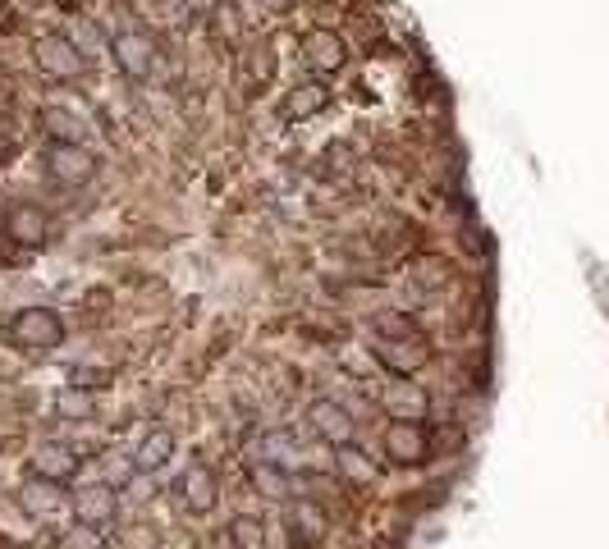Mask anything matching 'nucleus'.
Instances as JSON below:
<instances>
[{"mask_svg":"<svg viewBox=\"0 0 609 549\" xmlns=\"http://www.w3.org/2000/svg\"><path fill=\"white\" fill-rule=\"evenodd\" d=\"M42 165L55 183H65V188H83V183L97 179V156L83 147V142H51L42 151Z\"/></svg>","mask_w":609,"mask_h":549,"instance_id":"4","label":"nucleus"},{"mask_svg":"<svg viewBox=\"0 0 609 549\" xmlns=\"http://www.w3.org/2000/svg\"><path fill=\"white\" fill-rule=\"evenodd\" d=\"M229 536L239 540V549H266V522H261V517L239 513L234 522H229Z\"/></svg>","mask_w":609,"mask_h":549,"instance_id":"28","label":"nucleus"},{"mask_svg":"<svg viewBox=\"0 0 609 549\" xmlns=\"http://www.w3.org/2000/svg\"><path fill=\"white\" fill-rule=\"evenodd\" d=\"M19 508H23V513H33V517H55L60 508H65V495H60V485H55V481L33 476V481L23 485Z\"/></svg>","mask_w":609,"mask_h":549,"instance_id":"19","label":"nucleus"},{"mask_svg":"<svg viewBox=\"0 0 609 549\" xmlns=\"http://www.w3.org/2000/svg\"><path fill=\"white\" fill-rule=\"evenodd\" d=\"M371 334L376 339H426L422 325L408 312H399V307H381V312L371 316Z\"/></svg>","mask_w":609,"mask_h":549,"instance_id":"22","label":"nucleus"},{"mask_svg":"<svg viewBox=\"0 0 609 549\" xmlns=\"http://www.w3.org/2000/svg\"><path fill=\"white\" fill-rule=\"evenodd\" d=\"M78 467H83V458H78L74 444L65 440H46L33 449V458H28V472L42 476V481H55V485H65L78 476Z\"/></svg>","mask_w":609,"mask_h":549,"instance_id":"11","label":"nucleus"},{"mask_svg":"<svg viewBox=\"0 0 609 549\" xmlns=\"http://www.w3.org/2000/svg\"><path fill=\"white\" fill-rule=\"evenodd\" d=\"M261 5H266L271 14H289V10H294V0H261Z\"/></svg>","mask_w":609,"mask_h":549,"instance_id":"34","label":"nucleus"},{"mask_svg":"<svg viewBox=\"0 0 609 549\" xmlns=\"http://www.w3.org/2000/svg\"><path fill=\"white\" fill-rule=\"evenodd\" d=\"M14 33H23V14H19V5L0 0V37H14Z\"/></svg>","mask_w":609,"mask_h":549,"instance_id":"32","label":"nucleus"},{"mask_svg":"<svg viewBox=\"0 0 609 549\" xmlns=\"http://www.w3.org/2000/svg\"><path fill=\"white\" fill-rule=\"evenodd\" d=\"M376 403L390 412V421H426V412H431V394L413 380H390L376 394Z\"/></svg>","mask_w":609,"mask_h":549,"instance_id":"14","label":"nucleus"},{"mask_svg":"<svg viewBox=\"0 0 609 549\" xmlns=\"http://www.w3.org/2000/svg\"><path fill=\"white\" fill-rule=\"evenodd\" d=\"M417 248H422V229H417L413 220H408V216L385 220V229H381V252H385V257H413Z\"/></svg>","mask_w":609,"mask_h":549,"instance_id":"20","label":"nucleus"},{"mask_svg":"<svg viewBox=\"0 0 609 549\" xmlns=\"http://www.w3.org/2000/svg\"><path fill=\"white\" fill-rule=\"evenodd\" d=\"M37 129L46 133L51 142H83V119L74 115L69 106H42L37 110Z\"/></svg>","mask_w":609,"mask_h":549,"instance_id":"17","label":"nucleus"},{"mask_svg":"<svg viewBox=\"0 0 609 549\" xmlns=\"http://www.w3.org/2000/svg\"><path fill=\"white\" fill-rule=\"evenodd\" d=\"M211 37L225 46H243V19H239V0H216L211 5Z\"/></svg>","mask_w":609,"mask_h":549,"instance_id":"24","label":"nucleus"},{"mask_svg":"<svg viewBox=\"0 0 609 549\" xmlns=\"http://www.w3.org/2000/svg\"><path fill=\"white\" fill-rule=\"evenodd\" d=\"M174 495H179V504L193 517H207L211 508L220 504V476L211 472L207 463H193V467H184L179 481H174Z\"/></svg>","mask_w":609,"mask_h":549,"instance_id":"10","label":"nucleus"},{"mask_svg":"<svg viewBox=\"0 0 609 549\" xmlns=\"http://www.w3.org/2000/svg\"><path fill=\"white\" fill-rule=\"evenodd\" d=\"M184 5H188V10H207L211 14V5H216V0H184Z\"/></svg>","mask_w":609,"mask_h":549,"instance_id":"37","label":"nucleus"},{"mask_svg":"<svg viewBox=\"0 0 609 549\" xmlns=\"http://www.w3.org/2000/svg\"><path fill=\"white\" fill-rule=\"evenodd\" d=\"M463 440H468V435H463V426L445 421V426H435V431H431V453H435V458H449V453L463 449Z\"/></svg>","mask_w":609,"mask_h":549,"instance_id":"30","label":"nucleus"},{"mask_svg":"<svg viewBox=\"0 0 609 549\" xmlns=\"http://www.w3.org/2000/svg\"><path fill=\"white\" fill-rule=\"evenodd\" d=\"M248 481H252V490H257L261 499H271V504L289 499V472L275 463H248Z\"/></svg>","mask_w":609,"mask_h":549,"instance_id":"23","label":"nucleus"},{"mask_svg":"<svg viewBox=\"0 0 609 549\" xmlns=\"http://www.w3.org/2000/svg\"><path fill=\"white\" fill-rule=\"evenodd\" d=\"M216 549H239V540H234V536L225 531V536H216Z\"/></svg>","mask_w":609,"mask_h":549,"instance_id":"36","label":"nucleus"},{"mask_svg":"<svg viewBox=\"0 0 609 549\" xmlns=\"http://www.w3.org/2000/svg\"><path fill=\"white\" fill-rule=\"evenodd\" d=\"M335 467H339V476H344L353 490H367V485H376V463H371L367 449H358V444H344V449H335Z\"/></svg>","mask_w":609,"mask_h":549,"instance_id":"21","label":"nucleus"},{"mask_svg":"<svg viewBox=\"0 0 609 549\" xmlns=\"http://www.w3.org/2000/svg\"><path fill=\"white\" fill-rule=\"evenodd\" d=\"M101 463H106V485H115V490L133 485V476H138V463H133V453H106Z\"/></svg>","mask_w":609,"mask_h":549,"instance_id":"29","label":"nucleus"},{"mask_svg":"<svg viewBox=\"0 0 609 549\" xmlns=\"http://www.w3.org/2000/svg\"><path fill=\"white\" fill-rule=\"evenodd\" d=\"M307 426H312V435H316V440H326L330 449H344V444H353V435H358L353 412H348L344 403H335V399H312V403H307Z\"/></svg>","mask_w":609,"mask_h":549,"instance_id":"6","label":"nucleus"},{"mask_svg":"<svg viewBox=\"0 0 609 549\" xmlns=\"http://www.w3.org/2000/svg\"><path fill=\"white\" fill-rule=\"evenodd\" d=\"M65 549H106V536L97 527H78L65 536Z\"/></svg>","mask_w":609,"mask_h":549,"instance_id":"31","label":"nucleus"},{"mask_svg":"<svg viewBox=\"0 0 609 549\" xmlns=\"http://www.w3.org/2000/svg\"><path fill=\"white\" fill-rule=\"evenodd\" d=\"M46 234H51V220H46L42 206L33 202H19L5 211V238H14V243H23V248H42Z\"/></svg>","mask_w":609,"mask_h":549,"instance_id":"15","label":"nucleus"},{"mask_svg":"<svg viewBox=\"0 0 609 549\" xmlns=\"http://www.w3.org/2000/svg\"><path fill=\"white\" fill-rule=\"evenodd\" d=\"M165 5H179V0H165Z\"/></svg>","mask_w":609,"mask_h":549,"instance_id":"38","label":"nucleus"},{"mask_svg":"<svg viewBox=\"0 0 609 549\" xmlns=\"http://www.w3.org/2000/svg\"><path fill=\"white\" fill-rule=\"evenodd\" d=\"M65 316L51 312V307H23V312L10 316V325H5V339H10L19 353H55V348L65 344Z\"/></svg>","mask_w":609,"mask_h":549,"instance_id":"1","label":"nucleus"},{"mask_svg":"<svg viewBox=\"0 0 609 549\" xmlns=\"http://www.w3.org/2000/svg\"><path fill=\"white\" fill-rule=\"evenodd\" d=\"M97 412H101V403L87 389H60L55 394V417L60 421H97Z\"/></svg>","mask_w":609,"mask_h":549,"instance_id":"26","label":"nucleus"},{"mask_svg":"<svg viewBox=\"0 0 609 549\" xmlns=\"http://www.w3.org/2000/svg\"><path fill=\"white\" fill-rule=\"evenodd\" d=\"M298 55H303V65L312 69V74L330 78L348 65V42L335 28H312V33H303V42H298Z\"/></svg>","mask_w":609,"mask_h":549,"instance_id":"7","label":"nucleus"},{"mask_svg":"<svg viewBox=\"0 0 609 549\" xmlns=\"http://www.w3.org/2000/svg\"><path fill=\"white\" fill-rule=\"evenodd\" d=\"M371 357H376L394 380H413L417 371H426L431 348H426V339H371Z\"/></svg>","mask_w":609,"mask_h":549,"instance_id":"5","label":"nucleus"},{"mask_svg":"<svg viewBox=\"0 0 609 549\" xmlns=\"http://www.w3.org/2000/svg\"><path fill=\"white\" fill-rule=\"evenodd\" d=\"M353 165H358V151L348 147V142H330V147L316 156V174L330 183H344L348 174H353Z\"/></svg>","mask_w":609,"mask_h":549,"instance_id":"25","label":"nucleus"},{"mask_svg":"<svg viewBox=\"0 0 609 549\" xmlns=\"http://www.w3.org/2000/svg\"><path fill=\"white\" fill-rule=\"evenodd\" d=\"M115 513H120V490L106 481L97 485H83V490H74V517L78 527H110L115 522Z\"/></svg>","mask_w":609,"mask_h":549,"instance_id":"12","label":"nucleus"},{"mask_svg":"<svg viewBox=\"0 0 609 549\" xmlns=\"http://www.w3.org/2000/svg\"><path fill=\"white\" fill-rule=\"evenodd\" d=\"M326 106H330V87L326 83H303L280 101V119L284 124H307V119H316Z\"/></svg>","mask_w":609,"mask_h":549,"instance_id":"16","label":"nucleus"},{"mask_svg":"<svg viewBox=\"0 0 609 549\" xmlns=\"http://www.w3.org/2000/svg\"><path fill=\"white\" fill-rule=\"evenodd\" d=\"M284 527H289L294 545L316 549L321 540H326V531H330V513H326V504L298 495V499H289V508H284Z\"/></svg>","mask_w":609,"mask_h":549,"instance_id":"9","label":"nucleus"},{"mask_svg":"<svg viewBox=\"0 0 609 549\" xmlns=\"http://www.w3.org/2000/svg\"><path fill=\"white\" fill-rule=\"evenodd\" d=\"M381 449L394 467H426L435 458L431 453V426L422 421H390L381 435Z\"/></svg>","mask_w":609,"mask_h":549,"instance_id":"3","label":"nucleus"},{"mask_svg":"<svg viewBox=\"0 0 609 549\" xmlns=\"http://www.w3.org/2000/svg\"><path fill=\"white\" fill-rule=\"evenodd\" d=\"M51 5H55V10H60V14H69V19H74V14L83 10L87 0H51Z\"/></svg>","mask_w":609,"mask_h":549,"instance_id":"33","label":"nucleus"},{"mask_svg":"<svg viewBox=\"0 0 609 549\" xmlns=\"http://www.w3.org/2000/svg\"><path fill=\"white\" fill-rule=\"evenodd\" d=\"M275 74H280V55H275L271 42H252L239 51V87L243 92H266V87L275 83Z\"/></svg>","mask_w":609,"mask_h":549,"instance_id":"13","label":"nucleus"},{"mask_svg":"<svg viewBox=\"0 0 609 549\" xmlns=\"http://www.w3.org/2000/svg\"><path fill=\"white\" fill-rule=\"evenodd\" d=\"M110 55H115V65H120V74L129 78V83H142L156 65L152 60L156 46L147 42L138 28H115V33H110Z\"/></svg>","mask_w":609,"mask_h":549,"instance_id":"8","label":"nucleus"},{"mask_svg":"<svg viewBox=\"0 0 609 549\" xmlns=\"http://www.w3.org/2000/svg\"><path fill=\"white\" fill-rule=\"evenodd\" d=\"M33 65L42 69V78H51V83H74V78H83L87 69H92V60L69 42V33H42L33 42Z\"/></svg>","mask_w":609,"mask_h":549,"instance_id":"2","label":"nucleus"},{"mask_svg":"<svg viewBox=\"0 0 609 549\" xmlns=\"http://www.w3.org/2000/svg\"><path fill=\"white\" fill-rule=\"evenodd\" d=\"M83 302H87V307H106V302H110V293H106V289H92Z\"/></svg>","mask_w":609,"mask_h":549,"instance_id":"35","label":"nucleus"},{"mask_svg":"<svg viewBox=\"0 0 609 549\" xmlns=\"http://www.w3.org/2000/svg\"><path fill=\"white\" fill-rule=\"evenodd\" d=\"M170 458H174V435L165 431V426L147 431L138 440V449H133V463H138V472H161Z\"/></svg>","mask_w":609,"mask_h":549,"instance_id":"18","label":"nucleus"},{"mask_svg":"<svg viewBox=\"0 0 609 549\" xmlns=\"http://www.w3.org/2000/svg\"><path fill=\"white\" fill-rule=\"evenodd\" d=\"M69 389H87V394H101V389L115 385V371L110 366H97V362H74L65 376Z\"/></svg>","mask_w":609,"mask_h":549,"instance_id":"27","label":"nucleus"}]
</instances>
